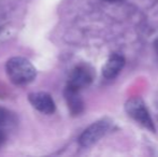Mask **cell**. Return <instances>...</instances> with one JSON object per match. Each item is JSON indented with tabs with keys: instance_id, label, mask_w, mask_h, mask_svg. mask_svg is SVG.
Listing matches in <instances>:
<instances>
[{
	"instance_id": "obj_1",
	"label": "cell",
	"mask_w": 158,
	"mask_h": 157,
	"mask_svg": "<svg viewBox=\"0 0 158 157\" xmlns=\"http://www.w3.org/2000/svg\"><path fill=\"white\" fill-rule=\"evenodd\" d=\"M6 74L15 85H26L35 78V68L24 57H12L6 61Z\"/></svg>"
},
{
	"instance_id": "obj_2",
	"label": "cell",
	"mask_w": 158,
	"mask_h": 157,
	"mask_svg": "<svg viewBox=\"0 0 158 157\" xmlns=\"http://www.w3.org/2000/svg\"><path fill=\"white\" fill-rule=\"evenodd\" d=\"M126 111H127V113L129 114L130 118H132L137 122H139L142 126H144V127L148 128V129L152 130V131L155 130L152 118H151L148 109H146V107L144 105V103L142 102L141 99L132 98L127 101Z\"/></svg>"
},
{
	"instance_id": "obj_3",
	"label": "cell",
	"mask_w": 158,
	"mask_h": 157,
	"mask_svg": "<svg viewBox=\"0 0 158 157\" xmlns=\"http://www.w3.org/2000/svg\"><path fill=\"white\" fill-rule=\"evenodd\" d=\"M109 127H110V124L106 121H100L93 124L81 134L79 139L80 144L82 147H89L94 144L108 131Z\"/></svg>"
},
{
	"instance_id": "obj_4",
	"label": "cell",
	"mask_w": 158,
	"mask_h": 157,
	"mask_svg": "<svg viewBox=\"0 0 158 157\" xmlns=\"http://www.w3.org/2000/svg\"><path fill=\"white\" fill-rule=\"evenodd\" d=\"M93 81V74L89 68L86 66H79L70 74L68 87L80 92V89L89 85Z\"/></svg>"
},
{
	"instance_id": "obj_5",
	"label": "cell",
	"mask_w": 158,
	"mask_h": 157,
	"mask_svg": "<svg viewBox=\"0 0 158 157\" xmlns=\"http://www.w3.org/2000/svg\"><path fill=\"white\" fill-rule=\"evenodd\" d=\"M29 101L35 109L43 114H52L55 112L54 100L46 93H32L29 95Z\"/></svg>"
},
{
	"instance_id": "obj_6",
	"label": "cell",
	"mask_w": 158,
	"mask_h": 157,
	"mask_svg": "<svg viewBox=\"0 0 158 157\" xmlns=\"http://www.w3.org/2000/svg\"><path fill=\"white\" fill-rule=\"evenodd\" d=\"M125 65V59L122 55L119 54H113L110 58L106 60V65L103 66L102 73L104 78L106 79H113L121 72Z\"/></svg>"
},
{
	"instance_id": "obj_7",
	"label": "cell",
	"mask_w": 158,
	"mask_h": 157,
	"mask_svg": "<svg viewBox=\"0 0 158 157\" xmlns=\"http://www.w3.org/2000/svg\"><path fill=\"white\" fill-rule=\"evenodd\" d=\"M66 98L68 101L69 108L73 114H79L83 109V102L79 96V92L71 88L67 87L66 90Z\"/></svg>"
},
{
	"instance_id": "obj_8",
	"label": "cell",
	"mask_w": 158,
	"mask_h": 157,
	"mask_svg": "<svg viewBox=\"0 0 158 157\" xmlns=\"http://www.w3.org/2000/svg\"><path fill=\"white\" fill-rule=\"evenodd\" d=\"M6 113L2 108H0V124L3 123L6 121Z\"/></svg>"
},
{
	"instance_id": "obj_9",
	"label": "cell",
	"mask_w": 158,
	"mask_h": 157,
	"mask_svg": "<svg viewBox=\"0 0 158 157\" xmlns=\"http://www.w3.org/2000/svg\"><path fill=\"white\" fill-rule=\"evenodd\" d=\"M4 140H6V136L2 131H0V147H2V144L4 143Z\"/></svg>"
},
{
	"instance_id": "obj_10",
	"label": "cell",
	"mask_w": 158,
	"mask_h": 157,
	"mask_svg": "<svg viewBox=\"0 0 158 157\" xmlns=\"http://www.w3.org/2000/svg\"><path fill=\"white\" fill-rule=\"evenodd\" d=\"M155 51H156V53L158 54V39L155 41Z\"/></svg>"
},
{
	"instance_id": "obj_11",
	"label": "cell",
	"mask_w": 158,
	"mask_h": 157,
	"mask_svg": "<svg viewBox=\"0 0 158 157\" xmlns=\"http://www.w3.org/2000/svg\"><path fill=\"white\" fill-rule=\"evenodd\" d=\"M106 1H118V0H106Z\"/></svg>"
}]
</instances>
